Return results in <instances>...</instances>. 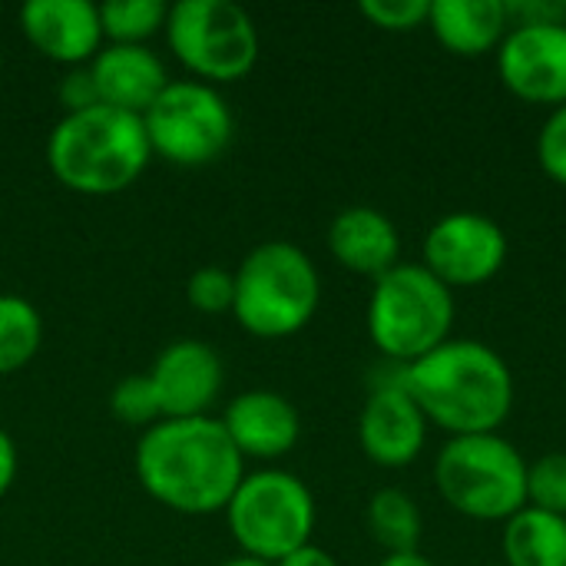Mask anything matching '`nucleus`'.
<instances>
[{
	"mask_svg": "<svg viewBox=\"0 0 566 566\" xmlns=\"http://www.w3.org/2000/svg\"><path fill=\"white\" fill-rule=\"evenodd\" d=\"M133 464L143 491L186 517L226 511L245 478V458L212 415L156 421L143 431Z\"/></svg>",
	"mask_w": 566,
	"mask_h": 566,
	"instance_id": "obj_1",
	"label": "nucleus"
},
{
	"mask_svg": "<svg viewBox=\"0 0 566 566\" xmlns=\"http://www.w3.org/2000/svg\"><path fill=\"white\" fill-rule=\"evenodd\" d=\"M504 566H566V517L524 507L504 521Z\"/></svg>",
	"mask_w": 566,
	"mask_h": 566,
	"instance_id": "obj_19",
	"label": "nucleus"
},
{
	"mask_svg": "<svg viewBox=\"0 0 566 566\" xmlns=\"http://www.w3.org/2000/svg\"><path fill=\"white\" fill-rule=\"evenodd\" d=\"M361 17L388 33H408L418 27H428L431 0H361Z\"/></svg>",
	"mask_w": 566,
	"mask_h": 566,
	"instance_id": "obj_26",
	"label": "nucleus"
},
{
	"mask_svg": "<svg viewBox=\"0 0 566 566\" xmlns=\"http://www.w3.org/2000/svg\"><path fill=\"white\" fill-rule=\"evenodd\" d=\"M497 76L531 106H566V20L511 23L497 46Z\"/></svg>",
	"mask_w": 566,
	"mask_h": 566,
	"instance_id": "obj_11",
	"label": "nucleus"
},
{
	"mask_svg": "<svg viewBox=\"0 0 566 566\" xmlns=\"http://www.w3.org/2000/svg\"><path fill=\"white\" fill-rule=\"evenodd\" d=\"M149 156L143 116L113 106L66 113L46 139L50 172L80 196H116L129 189L149 166Z\"/></svg>",
	"mask_w": 566,
	"mask_h": 566,
	"instance_id": "obj_3",
	"label": "nucleus"
},
{
	"mask_svg": "<svg viewBox=\"0 0 566 566\" xmlns=\"http://www.w3.org/2000/svg\"><path fill=\"white\" fill-rule=\"evenodd\" d=\"M20 30L46 60L63 66H86L103 46L99 3L90 0H27Z\"/></svg>",
	"mask_w": 566,
	"mask_h": 566,
	"instance_id": "obj_14",
	"label": "nucleus"
},
{
	"mask_svg": "<svg viewBox=\"0 0 566 566\" xmlns=\"http://www.w3.org/2000/svg\"><path fill=\"white\" fill-rule=\"evenodd\" d=\"M143 126L153 156L182 169L216 163L235 136V116L226 96L202 80H169L143 113Z\"/></svg>",
	"mask_w": 566,
	"mask_h": 566,
	"instance_id": "obj_9",
	"label": "nucleus"
},
{
	"mask_svg": "<svg viewBox=\"0 0 566 566\" xmlns=\"http://www.w3.org/2000/svg\"><path fill=\"white\" fill-rule=\"evenodd\" d=\"M401 385L428 424L451 438L501 434L517 398L511 365L478 338H448L431 355L405 365Z\"/></svg>",
	"mask_w": 566,
	"mask_h": 566,
	"instance_id": "obj_2",
	"label": "nucleus"
},
{
	"mask_svg": "<svg viewBox=\"0 0 566 566\" xmlns=\"http://www.w3.org/2000/svg\"><path fill=\"white\" fill-rule=\"evenodd\" d=\"M428 27L448 53L478 60L501 46L511 10L507 0H431Z\"/></svg>",
	"mask_w": 566,
	"mask_h": 566,
	"instance_id": "obj_18",
	"label": "nucleus"
},
{
	"mask_svg": "<svg viewBox=\"0 0 566 566\" xmlns=\"http://www.w3.org/2000/svg\"><path fill=\"white\" fill-rule=\"evenodd\" d=\"M43 342L40 312L20 295H0V375H13L33 361Z\"/></svg>",
	"mask_w": 566,
	"mask_h": 566,
	"instance_id": "obj_21",
	"label": "nucleus"
},
{
	"mask_svg": "<svg viewBox=\"0 0 566 566\" xmlns=\"http://www.w3.org/2000/svg\"><path fill=\"white\" fill-rule=\"evenodd\" d=\"M186 298L196 312L206 315H222L232 312L235 302V272L222 265H202L189 275L186 282Z\"/></svg>",
	"mask_w": 566,
	"mask_h": 566,
	"instance_id": "obj_25",
	"label": "nucleus"
},
{
	"mask_svg": "<svg viewBox=\"0 0 566 566\" xmlns=\"http://www.w3.org/2000/svg\"><path fill=\"white\" fill-rule=\"evenodd\" d=\"M451 328L454 292L421 262H398L375 282L368 298V335L388 361L405 368L431 355L451 338Z\"/></svg>",
	"mask_w": 566,
	"mask_h": 566,
	"instance_id": "obj_6",
	"label": "nucleus"
},
{
	"mask_svg": "<svg viewBox=\"0 0 566 566\" xmlns=\"http://www.w3.org/2000/svg\"><path fill=\"white\" fill-rule=\"evenodd\" d=\"M149 381L163 418H206L222 395L226 371L212 345L199 338H176L156 355Z\"/></svg>",
	"mask_w": 566,
	"mask_h": 566,
	"instance_id": "obj_13",
	"label": "nucleus"
},
{
	"mask_svg": "<svg viewBox=\"0 0 566 566\" xmlns=\"http://www.w3.org/2000/svg\"><path fill=\"white\" fill-rule=\"evenodd\" d=\"M275 566H338V560H335L325 547H318V544H305V547L292 551L289 557H282Z\"/></svg>",
	"mask_w": 566,
	"mask_h": 566,
	"instance_id": "obj_29",
	"label": "nucleus"
},
{
	"mask_svg": "<svg viewBox=\"0 0 566 566\" xmlns=\"http://www.w3.org/2000/svg\"><path fill=\"white\" fill-rule=\"evenodd\" d=\"M169 7L163 0H106L99 3V27L106 43H143L166 30Z\"/></svg>",
	"mask_w": 566,
	"mask_h": 566,
	"instance_id": "obj_22",
	"label": "nucleus"
},
{
	"mask_svg": "<svg viewBox=\"0 0 566 566\" xmlns=\"http://www.w3.org/2000/svg\"><path fill=\"white\" fill-rule=\"evenodd\" d=\"M90 73L99 103L133 116H143L169 83L163 60L143 43H103L90 60Z\"/></svg>",
	"mask_w": 566,
	"mask_h": 566,
	"instance_id": "obj_16",
	"label": "nucleus"
},
{
	"mask_svg": "<svg viewBox=\"0 0 566 566\" xmlns=\"http://www.w3.org/2000/svg\"><path fill=\"white\" fill-rule=\"evenodd\" d=\"M219 421L226 434L232 438L235 451L255 461L285 458L302 438V418L295 405L285 395L269 391V388L242 391L239 398L229 401Z\"/></svg>",
	"mask_w": 566,
	"mask_h": 566,
	"instance_id": "obj_15",
	"label": "nucleus"
},
{
	"mask_svg": "<svg viewBox=\"0 0 566 566\" xmlns=\"http://www.w3.org/2000/svg\"><path fill=\"white\" fill-rule=\"evenodd\" d=\"M166 43L202 83H235L259 63V27L232 0H176L166 17Z\"/></svg>",
	"mask_w": 566,
	"mask_h": 566,
	"instance_id": "obj_8",
	"label": "nucleus"
},
{
	"mask_svg": "<svg viewBox=\"0 0 566 566\" xmlns=\"http://www.w3.org/2000/svg\"><path fill=\"white\" fill-rule=\"evenodd\" d=\"M564 7H566V3H564Z\"/></svg>",
	"mask_w": 566,
	"mask_h": 566,
	"instance_id": "obj_33",
	"label": "nucleus"
},
{
	"mask_svg": "<svg viewBox=\"0 0 566 566\" xmlns=\"http://www.w3.org/2000/svg\"><path fill=\"white\" fill-rule=\"evenodd\" d=\"M441 501L478 524H504L527 507V461L501 434L451 438L434 461Z\"/></svg>",
	"mask_w": 566,
	"mask_h": 566,
	"instance_id": "obj_5",
	"label": "nucleus"
},
{
	"mask_svg": "<svg viewBox=\"0 0 566 566\" xmlns=\"http://www.w3.org/2000/svg\"><path fill=\"white\" fill-rule=\"evenodd\" d=\"M60 103H63L66 113H83V109L103 106L99 93H96V83H93V73H90V63L66 70V76L60 80Z\"/></svg>",
	"mask_w": 566,
	"mask_h": 566,
	"instance_id": "obj_28",
	"label": "nucleus"
},
{
	"mask_svg": "<svg viewBox=\"0 0 566 566\" xmlns=\"http://www.w3.org/2000/svg\"><path fill=\"white\" fill-rule=\"evenodd\" d=\"M368 534L385 554H411L421 547L424 517L418 501L401 488H381L368 501Z\"/></svg>",
	"mask_w": 566,
	"mask_h": 566,
	"instance_id": "obj_20",
	"label": "nucleus"
},
{
	"mask_svg": "<svg viewBox=\"0 0 566 566\" xmlns=\"http://www.w3.org/2000/svg\"><path fill=\"white\" fill-rule=\"evenodd\" d=\"M222 566H275V564H265V560H255V557H235V560H226Z\"/></svg>",
	"mask_w": 566,
	"mask_h": 566,
	"instance_id": "obj_32",
	"label": "nucleus"
},
{
	"mask_svg": "<svg viewBox=\"0 0 566 566\" xmlns=\"http://www.w3.org/2000/svg\"><path fill=\"white\" fill-rule=\"evenodd\" d=\"M428 418L418 401L401 385V368L388 378H378L361 415H358V444L368 461L378 468H408L421 458L428 444Z\"/></svg>",
	"mask_w": 566,
	"mask_h": 566,
	"instance_id": "obj_12",
	"label": "nucleus"
},
{
	"mask_svg": "<svg viewBox=\"0 0 566 566\" xmlns=\"http://www.w3.org/2000/svg\"><path fill=\"white\" fill-rule=\"evenodd\" d=\"M537 163L547 179L566 186V106L551 109L537 133Z\"/></svg>",
	"mask_w": 566,
	"mask_h": 566,
	"instance_id": "obj_27",
	"label": "nucleus"
},
{
	"mask_svg": "<svg viewBox=\"0 0 566 566\" xmlns=\"http://www.w3.org/2000/svg\"><path fill=\"white\" fill-rule=\"evenodd\" d=\"M13 478H17V444H13V438L0 428V497L10 491Z\"/></svg>",
	"mask_w": 566,
	"mask_h": 566,
	"instance_id": "obj_30",
	"label": "nucleus"
},
{
	"mask_svg": "<svg viewBox=\"0 0 566 566\" xmlns=\"http://www.w3.org/2000/svg\"><path fill=\"white\" fill-rule=\"evenodd\" d=\"M322 279L305 249L272 239L255 245L235 269V322L255 338L298 335L318 312Z\"/></svg>",
	"mask_w": 566,
	"mask_h": 566,
	"instance_id": "obj_4",
	"label": "nucleus"
},
{
	"mask_svg": "<svg viewBox=\"0 0 566 566\" xmlns=\"http://www.w3.org/2000/svg\"><path fill=\"white\" fill-rule=\"evenodd\" d=\"M222 514L242 554L265 564H279L292 551L312 544L318 517L305 481L272 468L245 474Z\"/></svg>",
	"mask_w": 566,
	"mask_h": 566,
	"instance_id": "obj_7",
	"label": "nucleus"
},
{
	"mask_svg": "<svg viewBox=\"0 0 566 566\" xmlns=\"http://www.w3.org/2000/svg\"><path fill=\"white\" fill-rule=\"evenodd\" d=\"M109 411H113V418L119 424H129V428H153L156 421H163L159 398L153 391L149 375H129V378H123L109 391Z\"/></svg>",
	"mask_w": 566,
	"mask_h": 566,
	"instance_id": "obj_23",
	"label": "nucleus"
},
{
	"mask_svg": "<svg viewBox=\"0 0 566 566\" xmlns=\"http://www.w3.org/2000/svg\"><path fill=\"white\" fill-rule=\"evenodd\" d=\"M328 252L342 269L378 282L401 262V235L381 209L348 206L328 226Z\"/></svg>",
	"mask_w": 566,
	"mask_h": 566,
	"instance_id": "obj_17",
	"label": "nucleus"
},
{
	"mask_svg": "<svg viewBox=\"0 0 566 566\" xmlns=\"http://www.w3.org/2000/svg\"><path fill=\"white\" fill-rule=\"evenodd\" d=\"M527 507L566 517V454L554 451L527 464Z\"/></svg>",
	"mask_w": 566,
	"mask_h": 566,
	"instance_id": "obj_24",
	"label": "nucleus"
},
{
	"mask_svg": "<svg viewBox=\"0 0 566 566\" xmlns=\"http://www.w3.org/2000/svg\"><path fill=\"white\" fill-rule=\"evenodd\" d=\"M507 232L481 212H448L424 235L421 265L454 289H478L501 275L507 262Z\"/></svg>",
	"mask_w": 566,
	"mask_h": 566,
	"instance_id": "obj_10",
	"label": "nucleus"
},
{
	"mask_svg": "<svg viewBox=\"0 0 566 566\" xmlns=\"http://www.w3.org/2000/svg\"><path fill=\"white\" fill-rule=\"evenodd\" d=\"M378 566H438L434 560H428L421 551H411V554H385V560Z\"/></svg>",
	"mask_w": 566,
	"mask_h": 566,
	"instance_id": "obj_31",
	"label": "nucleus"
}]
</instances>
